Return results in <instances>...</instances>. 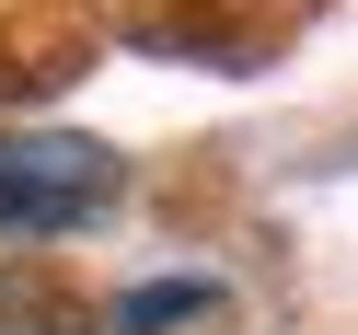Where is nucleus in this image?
<instances>
[{"mask_svg": "<svg viewBox=\"0 0 358 335\" xmlns=\"http://www.w3.org/2000/svg\"><path fill=\"white\" fill-rule=\"evenodd\" d=\"M116 150L81 127H0V231H81L116 208Z\"/></svg>", "mask_w": 358, "mask_h": 335, "instance_id": "nucleus-1", "label": "nucleus"}, {"mask_svg": "<svg viewBox=\"0 0 358 335\" xmlns=\"http://www.w3.org/2000/svg\"><path fill=\"white\" fill-rule=\"evenodd\" d=\"M196 312H220V289L208 278H162V289H127L104 324H116V335H162V324H196Z\"/></svg>", "mask_w": 358, "mask_h": 335, "instance_id": "nucleus-2", "label": "nucleus"}]
</instances>
